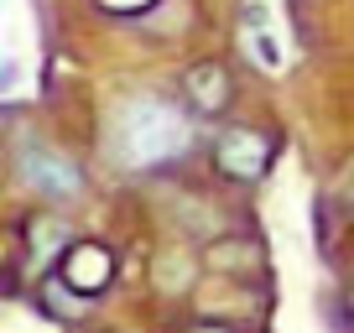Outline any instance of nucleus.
I'll return each instance as SVG.
<instances>
[{"label":"nucleus","mask_w":354,"mask_h":333,"mask_svg":"<svg viewBox=\"0 0 354 333\" xmlns=\"http://www.w3.org/2000/svg\"><path fill=\"white\" fill-rule=\"evenodd\" d=\"M193 146V125L172 99L156 94H136L115 110L110 125V156L125 172H156V166L183 162V151Z\"/></svg>","instance_id":"f257e3e1"},{"label":"nucleus","mask_w":354,"mask_h":333,"mask_svg":"<svg viewBox=\"0 0 354 333\" xmlns=\"http://www.w3.org/2000/svg\"><path fill=\"white\" fill-rule=\"evenodd\" d=\"M271 156H277V141H271L261 125H224V131L214 135V166H219V178H230V182L266 178Z\"/></svg>","instance_id":"f03ea898"},{"label":"nucleus","mask_w":354,"mask_h":333,"mask_svg":"<svg viewBox=\"0 0 354 333\" xmlns=\"http://www.w3.org/2000/svg\"><path fill=\"white\" fill-rule=\"evenodd\" d=\"M53 271H57L73 292L100 297V292L115 281V256H110V245H100V240H68Z\"/></svg>","instance_id":"7ed1b4c3"},{"label":"nucleus","mask_w":354,"mask_h":333,"mask_svg":"<svg viewBox=\"0 0 354 333\" xmlns=\"http://www.w3.org/2000/svg\"><path fill=\"white\" fill-rule=\"evenodd\" d=\"M21 178L53 203H68V198L84 193V172H78L68 156H57L53 146H26L21 151Z\"/></svg>","instance_id":"20e7f679"},{"label":"nucleus","mask_w":354,"mask_h":333,"mask_svg":"<svg viewBox=\"0 0 354 333\" xmlns=\"http://www.w3.org/2000/svg\"><path fill=\"white\" fill-rule=\"evenodd\" d=\"M183 94H188V104L198 115H219L224 104L234 99V84H230V68L224 63H193L188 68V78H183Z\"/></svg>","instance_id":"39448f33"},{"label":"nucleus","mask_w":354,"mask_h":333,"mask_svg":"<svg viewBox=\"0 0 354 333\" xmlns=\"http://www.w3.org/2000/svg\"><path fill=\"white\" fill-rule=\"evenodd\" d=\"M203 266H209V271H224V276H250V271L261 266V250H255V240L219 234V240L203 250Z\"/></svg>","instance_id":"423d86ee"},{"label":"nucleus","mask_w":354,"mask_h":333,"mask_svg":"<svg viewBox=\"0 0 354 333\" xmlns=\"http://www.w3.org/2000/svg\"><path fill=\"white\" fill-rule=\"evenodd\" d=\"M193 276H198V260L183 256V250H162V256L151 260V281H156V292H167V297H183V292L193 287Z\"/></svg>","instance_id":"0eeeda50"},{"label":"nucleus","mask_w":354,"mask_h":333,"mask_svg":"<svg viewBox=\"0 0 354 333\" xmlns=\"http://www.w3.org/2000/svg\"><path fill=\"white\" fill-rule=\"evenodd\" d=\"M21 234H26V250H32V256H63V245L73 240L68 224L53 219V213H32V219H21Z\"/></svg>","instance_id":"6e6552de"},{"label":"nucleus","mask_w":354,"mask_h":333,"mask_svg":"<svg viewBox=\"0 0 354 333\" xmlns=\"http://www.w3.org/2000/svg\"><path fill=\"white\" fill-rule=\"evenodd\" d=\"M42 302H47V312H53V318H84V312L94 307L100 297H84V292H73V287H68V281L53 271V276L42 281Z\"/></svg>","instance_id":"1a4fd4ad"},{"label":"nucleus","mask_w":354,"mask_h":333,"mask_svg":"<svg viewBox=\"0 0 354 333\" xmlns=\"http://www.w3.org/2000/svg\"><path fill=\"white\" fill-rule=\"evenodd\" d=\"M245 21H255V32H250L255 57H261L266 68H281V47H277V37L266 32V11H261V6H245Z\"/></svg>","instance_id":"9d476101"},{"label":"nucleus","mask_w":354,"mask_h":333,"mask_svg":"<svg viewBox=\"0 0 354 333\" xmlns=\"http://www.w3.org/2000/svg\"><path fill=\"white\" fill-rule=\"evenodd\" d=\"M156 0H100V11H115V16H141V11H151Z\"/></svg>","instance_id":"9b49d317"},{"label":"nucleus","mask_w":354,"mask_h":333,"mask_svg":"<svg viewBox=\"0 0 354 333\" xmlns=\"http://www.w3.org/2000/svg\"><path fill=\"white\" fill-rule=\"evenodd\" d=\"M188 333H245V328H224V323H209V318H203V323H188Z\"/></svg>","instance_id":"f8f14e48"},{"label":"nucleus","mask_w":354,"mask_h":333,"mask_svg":"<svg viewBox=\"0 0 354 333\" xmlns=\"http://www.w3.org/2000/svg\"><path fill=\"white\" fill-rule=\"evenodd\" d=\"M344 323H349V328H354V287L344 292Z\"/></svg>","instance_id":"ddd939ff"}]
</instances>
